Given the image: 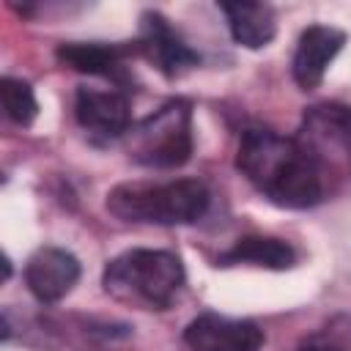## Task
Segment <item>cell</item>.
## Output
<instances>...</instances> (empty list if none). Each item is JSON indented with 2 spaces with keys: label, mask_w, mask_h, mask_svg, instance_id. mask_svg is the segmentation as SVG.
<instances>
[{
  "label": "cell",
  "mask_w": 351,
  "mask_h": 351,
  "mask_svg": "<svg viewBox=\"0 0 351 351\" xmlns=\"http://www.w3.org/2000/svg\"><path fill=\"white\" fill-rule=\"evenodd\" d=\"M236 165L261 195L282 208H313L326 189L299 140L271 129H247L239 143Z\"/></svg>",
  "instance_id": "cell-1"
},
{
  "label": "cell",
  "mask_w": 351,
  "mask_h": 351,
  "mask_svg": "<svg viewBox=\"0 0 351 351\" xmlns=\"http://www.w3.org/2000/svg\"><path fill=\"white\" fill-rule=\"evenodd\" d=\"M101 282L123 304L165 310L184 285V266L165 250H129L107 263Z\"/></svg>",
  "instance_id": "cell-2"
},
{
  "label": "cell",
  "mask_w": 351,
  "mask_h": 351,
  "mask_svg": "<svg viewBox=\"0 0 351 351\" xmlns=\"http://www.w3.org/2000/svg\"><path fill=\"white\" fill-rule=\"evenodd\" d=\"M107 208L126 222L189 225L206 214L208 189L197 178H176L159 184H118L107 195Z\"/></svg>",
  "instance_id": "cell-3"
},
{
  "label": "cell",
  "mask_w": 351,
  "mask_h": 351,
  "mask_svg": "<svg viewBox=\"0 0 351 351\" xmlns=\"http://www.w3.org/2000/svg\"><path fill=\"white\" fill-rule=\"evenodd\" d=\"M126 154L145 167H181L192 154V107L184 99L162 104L154 115L132 123L126 132Z\"/></svg>",
  "instance_id": "cell-4"
},
{
  "label": "cell",
  "mask_w": 351,
  "mask_h": 351,
  "mask_svg": "<svg viewBox=\"0 0 351 351\" xmlns=\"http://www.w3.org/2000/svg\"><path fill=\"white\" fill-rule=\"evenodd\" d=\"M299 145L318 167L324 184L351 181V107L346 104H313L299 129Z\"/></svg>",
  "instance_id": "cell-5"
},
{
  "label": "cell",
  "mask_w": 351,
  "mask_h": 351,
  "mask_svg": "<svg viewBox=\"0 0 351 351\" xmlns=\"http://www.w3.org/2000/svg\"><path fill=\"white\" fill-rule=\"evenodd\" d=\"M77 123L93 137V140H121L132 129V112L129 99L115 88H80L74 101Z\"/></svg>",
  "instance_id": "cell-6"
},
{
  "label": "cell",
  "mask_w": 351,
  "mask_h": 351,
  "mask_svg": "<svg viewBox=\"0 0 351 351\" xmlns=\"http://www.w3.org/2000/svg\"><path fill=\"white\" fill-rule=\"evenodd\" d=\"M184 343L189 351H261L263 332L258 329V324L244 318L203 313L189 321Z\"/></svg>",
  "instance_id": "cell-7"
},
{
  "label": "cell",
  "mask_w": 351,
  "mask_h": 351,
  "mask_svg": "<svg viewBox=\"0 0 351 351\" xmlns=\"http://www.w3.org/2000/svg\"><path fill=\"white\" fill-rule=\"evenodd\" d=\"M137 49L165 74V77H178L186 69L197 66V52L189 49V44L173 30V25L156 14L148 11L143 14L140 22V38H137Z\"/></svg>",
  "instance_id": "cell-8"
},
{
  "label": "cell",
  "mask_w": 351,
  "mask_h": 351,
  "mask_svg": "<svg viewBox=\"0 0 351 351\" xmlns=\"http://www.w3.org/2000/svg\"><path fill=\"white\" fill-rule=\"evenodd\" d=\"M80 280V261L60 247H41L25 263V282L38 302H60Z\"/></svg>",
  "instance_id": "cell-9"
},
{
  "label": "cell",
  "mask_w": 351,
  "mask_h": 351,
  "mask_svg": "<svg viewBox=\"0 0 351 351\" xmlns=\"http://www.w3.org/2000/svg\"><path fill=\"white\" fill-rule=\"evenodd\" d=\"M346 44V33L332 27V25H310L302 36H299V44H296V52H293V63H291V71H293V80L302 90H313L321 85L329 63L337 58V52L343 49Z\"/></svg>",
  "instance_id": "cell-10"
},
{
  "label": "cell",
  "mask_w": 351,
  "mask_h": 351,
  "mask_svg": "<svg viewBox=\"0 0 351 351\" xmlns=\"http://www.w3.org/2000/svg\"><path fill=\"white\" fill-rule=\"evenodd\" d=\"M219 8L228 19L233 41L247 49L266 47L277 33L274 8L266 3H222Z\"/></svg>",
  "instance_id": "cell-11"
},
{
  "label": "cell",
  "mask_w": 351,
  "mask_h": 351,
  "mask_svg": "<svg viewBox=\"0 0 351 351\" xmlns=\"http://www.w3.org/2000/svg\"><path fill=\"white\" fill-rule=\"evenodd\" d=\"M225 266H236V263H247V266H261V269H291L296 263V252L291 244L280 241V239H269V236H244L239 239L228 252H222L219 258Z\"/></svg>",
  "instance_id": "cell-12"
},
{
  "label": "cell",
  "mask_w": 351,
  "mask_h": 351,
  "mask_svg": "<svg viewBox=\"0 0 351 351\" xmlns=\"http://www.w3.org/2000/svg\"><path fill=\"white\" fill-rule=\"evenodd\" d=\"M58 60L74 71L123 82V49L107 44H60Z\"/></svg>",
  "instance_id": "cell-13"
},
{
  "label": "cell",
  "mask_w": 351,
  "mask_h": 351,
  "mask_svg": "<svg viewBox=\"0 0 351 351\" xmlns=\"http://www.w3.org/2000/svg\"><path fill=\"white\" fill-rule=\"evenodd\" d=\"M0 96H3V107H5V115L19 123V126H30L38 115V101H36V93L33 88L25 82V80H16V77H3L0 82Z\"/></svg>",
  "instance_id": "cell-14"
},
{
  "label": "cell",
  "mask_w": 351,
  "mask_h": 351,
  "mask_svg": "<svg viewBox=\"0 0 351 351\" xmlns=\"http://www.w3.org/2000/svg\"><path fill=\"white\" fill-rule=\"evenodd\" d=\"M299 351H348V346H346V343H340L337 337L315 335V337H310Z\"/></svg>",
  "instance_id": "cell-15"
}]
</instances>
